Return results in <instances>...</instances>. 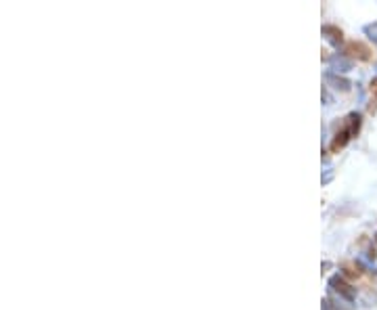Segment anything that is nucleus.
Here are the masks:
<instances>
[{
    "label": "nucleus",
    "mask_w": 377,
    "mask_h": 310,
    "mask_svg": "<svg viewBox=\"0 0 377 310\" xmlns=\"http://www.w3.org/2000/svg\"><path fill=\"white\" fill-rule=\"evenodd\" d=\"M360 130V115L358 113H348L342 122L340 130L333 134L331 145H329V151L331 153H340L346 145L350 143V138H354Z\"/></svg>",
    "instance_id": "1"
},
{
    "label": "nucleus",
    "mask_w": 377,
    "mask_h": 310,
    "mask_svg": "<svg viewBox=\"0 0 377 310\" xmlns=\"http://www.w3.org/2000/svg\"><path fill=\"white\" fill-rule=\"evenodd\" d=\"M344 55L348 59L369 63V61L373 59V49L369 44H365L363 40H350V42L344 44Z\"/></svg>",
    "instance_id": "2"
},
{
    "label": "nucleus",
    "mask_w": 377,
    "mask_h": 310,
    "mask_svg": "<svg viewBox=\"0 0 377 310\" xmlns=\"http://www.w3.org/2000/svg\"><path fill=\"white\" fill-rule=\"evenodd\" d=\"M329 287H331V291L337 293L342 300L352 302L356 298V287H352V283L346 281L342 275H333L331 279H329Z\"/></svg>",
    "instance_id": "3"
},
{
    "label": "nucleus",
    "mask_w": 377,
    "mask_h": 310,
    "mask_svg": "<svg viewBox=\"0 0 377 310\" xmlns=\"http://www.w3.org/2000/svg\"><path fill=\"white\" fill-rule=\"evenodd\" d=\"M340 270H342V277L346 279V281H356V279H363V275H365V270H363V266L358 264V262H354V260H346V262H342V266H340Z\"/></svg>",
    "instance_id": "4"
},
{
    "label": "nucleus",
    "mask_w": 377,
    "mask_h": 310,
    "mask_svg": "<svg viewBox=\"0 0 377 310\" xmlns=\"http://www.w3.org/2000/svg\"><path fill=\"white\" fill-rule=\"evenodd\" d=\"M323 36H327L329 42L335 44V46L344 44V32L337 26H333V23H325V26H323Z\"/></svg>",
    "instance_id": "5"
},
{
    "label": "nucleus",
    "mask_w": 377,
    "mask_h": 310,
    "mask_svg": "<svg viewBox=\"0 0 377 310\" xmlns=\"http://www.w3.org/2000/svg\"><path fill=\"white\" fill-rule=\"evenodd\" d=\"M327 82L333 84V88H335V90H342V92H348L350 86H352L350 80H346V78L337 76V74H327Z\"/></svg>",
    "instance_id": "6"
},
{
    "label": "nucleus",
    "mask_w": 377,
    "mask_h": 310,
    "mask_svg": "<svg viewBox=\"0 0 377 310\" xmlns=\"http://www.w3.org/2000/svg\"><path fill=\"white\" fill-rule=\"evenodd\" d=\"M367 34H371V38L377 42V23H373V26H367Z\"/></svg>",
    "instance_id": "7"
},
{
    "label": "nucleus",
    "mask_w": 377,
    "mask_h": 310,
    "mask_svg": "<svg viewBox=\"0 0 377 310\" xmlns=\"http://www.w3.org/2000/svg\"><path fill=\"white\" fill-rule=\"evenodd\" d=\"M369 88H371V95L377 99V78H373V80H371V86H369Z\"/></svg>",
    "instance_id": "8"
},
{
    "label": "nucleus",
    "mask_w": 377,
    "mask_h": 310,
    "mask_svg": "<svg viewBox=\"0 0 377 310\" xmlns=\"http://www.w3.org/2000/svg\"><path fill=\"white\" fill-rule=\"evenodd\" d=\"M323 310H335V308H333V304H331V302H329V300H325V304H323Z\"/></svg>",
    "instance_id": "9"
},
{
    "label": "nucleus",
    "mask_w": 377,
    "mask_h": 310,
    "mask_svg": "<svg viewBox=\"0 0 377 310\" xmlns=\"http://www.w3.org/2000/svg\"><path fill=\"white\" fill-rule=\"evenodd\" d=\"M375 243H377V235H375Z\"/></svg>",
    "instance_id": "10"
}]
</instances>
